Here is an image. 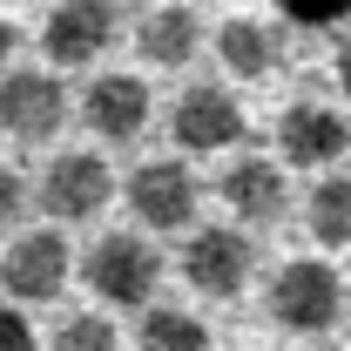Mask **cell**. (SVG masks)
I'll use <instances>...</instances> for the list:
<instances>
[{"instance_id":"obj_17","label":"cell","mask_w":351,"mask_h":351,"mask_svg":"<svg viewBox=\"0 0 351 351\" xmlns=\"http://www.w3.org/2000/svg\"><path fill=\"white\" fill-rule=\"evenodd\" d=\"M54 345H61V351H108V345H115V324L95 317V311H75V317H61Z\"/></svg>"},{"instance_id":"obj_16","label":"cell","mask_w":351,"mask_h":351,"mask_svg":"<svg viewBox=\"0 0 351 351\" xmlns=\"http://www.w3.org/2000/svg\"><path fill=\"white\" fill-rule=\"evenodd\" d=\"M311 237L331 243V250L351 243V176H324L311 189Z\"/></svg>"},{"instance_id":"obj_12","label":"cell","mask_w":351,"mask_h":351,"mask_svg":"<svg viewBox=\"0 0 351 351\" xmlns=\"http://www.w3.org/2000/svg\"><path fill=\"white\" fill-rule=\"evenodd\" d=\"M82 122H88V135H101V142H135L142 122H149V82H135V75H101V82H88Z\"/></svg>"},{"instance_id":"obj_8","label":"cell","mask_w":351,"mask_h":351,"mask_svg":"<svg viewBox=\"0 0 351 351\" xmlns=\"http://www.w3.org/2000/svg\"><path fill=\"white\" fill-rule=\"evenodd\" d=\"M61 122H68V95H61L54 75L14 68V75L0 82V129L14 135V142H47Z\"/></svg>"},{"instance_id":"obj_2","label":"cell","mask_w":351,"mask_h":351,"mask_svg":"<svg viewBox=\"0 0 351 351\" xmlns=\"http://www.w3.org/2000/svg\"><path fill=\"white\" fill-rule=\"evenodd\" d=\"M82 277H88V291H95L101 304L135 311V304H149V298H156V284H162V250H156V243H142L135 230H108V237L88 250Z\"/></svg>"},{"instance_id":"obj_18","label":"cell","mask_w":351,"mask_h":351,"mask_svg":"<svg viewBox=\"0 0 351 351\" xmlns=\"http://www.w3.org/2000/svg\"><path fill=\"white\" fill-rule=\"evenodd\" d=\"M277 14L298 21V27H345V21H351V0H277Z\"/></svg>"},{"instance_id":"obj_15","label":"cell","mask_w":351,"mask_h":351,"mask_svg":"<svg viewBox=\"0 0 351 351\" xmlns=\"http://www.w3.org/2000/svg\"><path fill=\"white\" fill-rule=\"evenodd\" d=\"M135 345H149V351H203V345H210V324L189 317V311L149 304L142 317H135Z\"/></svg>"},{"instance_id":"obj_20","label":"cell","mask_w":351,"mask_h":351,"mask_svg":"<svg viewBox=\"0 0 351 351\" xmlns=\"http://www.w3.org/2000/svg\"><path fill=\"white\" fill-rule=\"evenodd\" d=\"M27 345H34V324L21 311H0V351H27Z\"/></svg>"},{"instance_id":"obj_13","label":"cell","mask_w":351,"mask_h":351,"mask_svg":"<svg viewBox=\"0 0 351 351\" xmlns=\"http://www.w3.org/2000/svg\"><path fill=\"white\" fill-rule=\"evenodd\" d=\"M217 54H223V68H230L237 82H263V75H277V61H284V34H277L270 21H223Z\"/></svg>"},{"instance_id":"obj_21","label":"cell","mask_w":351,"mask_h":351,"mask_svg":"<svg viewBox=\"0 0 351 351\" xmlns=\"http://www.w3.org/2000/svg\"><path fill=\"white\" fill-rule=\"evenodd\" d=\"M338 88L351 95V41H338Z\"/></svg>"},{"instance_id":"obj_22","label":"cell","mask_w":351,"mask_h":351,"mask_svg":"<svg viewBox=\"0 0 351 351\" xmlns=\"http://www.w3.org/2000/svg\"><path fill=\"white\" fill-rule=\"evenodd\" d=\"M14 41H21V34H14V21H0V61L14 54Z\"/></svg>"},{"instance_id":"obj_4","label":"cell","mask_w":351,"mask_h":351,"mask_svg":"<svg viewBox=\"0 0 351 351\" xmlns=\"http://www.w3.org/2000/svg\"><path fill=\"white\" fill-rule=\"evenodd\" d=\"M108 196H115V176L108 162L95 156V149H68V156H54L41 176V210L54 223H88L108 210Z\"/></svg>"},{"instance_id":"obj_7","label":"cell","mask_w":351,"mask_h":351,"mask_svg":"<svg viewBox=\"0 0 351 351\" xmlns=\"http://www.w3.org/2000/svg\"><path fill=\"white\" fill-rule=\"evenodd\" d=\"M169 135L189 149V156H217V149H230V142H243V108H237V95L230 88H182L169 108Z\"/></svg>"},{"instance_id":"obj_5","label":"cell","mask_w":351,"mask_h":351,"mask_svg":"<svg viewBox=\"0 0 351 351\" xmlns=\"http://www.w3.org/2000/svg\"><path fill=\"white\" fill-rule=\"evenodd\" d=\"M115 27H122L115 0H54V14L41 27V47L54 68H88L95 54L115 47Z\"/></svg>"},{"instance_id":"obj_1","label":"cell","mask_w":351,"mask_h":351,"mask_svg":"<svg viewBox=\"0 0 351 351\" xmlns=\"http://www.w3.org/2000/svg\"><path fill=\"white\" fill-rule=\"evenodd\" d=\"M270 317L284 331H298V338L338 331V317H345V277L324 257H291L270 277Z\"/></svg>"},{"instance_id":"obj_11","label":"cell","mask_w":351,"mask_h":351,"mask_svg":"<svg viewBox=\"0 0 351 351\" xmlns=\"http://www.w3.org/2000/svg\"><path fill=\"white\" fill-rule=\"evenodd\" d=\"M217 189H223V203L237 210V223H250V230H270V223L291 210V182H284L277 162H263V156H237Z\"/></svg>"},{"instance_id":"obj_10","label":"cell","mask_w":351,"mask_h":351,"mask_svg":"<svg viewBox=\"0 0 351 351\" xmlns=\"http://www.w3.org/2000/svg\"><path fill=\"white\" fill-rule=\"evenodd\" d=\"M277 149H284V162H298V169H331L351 149V122L338 108H324V101H291V108L277 115Z\"/></svg>"},{"instance_id":"obj_23","label":"cell","mask_w":351,"mask_h":351,"mask_svg":"<svg viewBox=\"0 0 351 351\" xmlns=\"http://www.w3.org/2000/svg\"><path fill=\"white\" fill-rule=\"evenodd\" d=\"M14 7H21V0H14Z\"/></svg>"},{"instance_id":"obj_14","label":"cell","mask_w":351,"mask_h":351,"mask_svg":"<svg viewBox=\"0 0 351 351\" xmlns=\"http://www.w3.org/2000/svg\"><path fill=\"white\" fill-rule=\"evenodd\" d=\"M196 41H203V27H196L189 7H156V14L142 21V34H135V47H142L149 68H182V61L196 54Z\"/></svg>"},{"instance_id":"obj_9","label":"cell","mask_w":351,"mask_h":351,"mask_svg":"<svg viewBox=\"0 0 351 351\" xmlns=\"http://www.w3.org/2000/svg\"><path fill=\"white\" fill-rule=\"evenodd\" d=\"M196 196H203V182L189 176V162H142L129 176V210L149 230H189Z\"/></svg>"},{"instance_id":"obj_3","label":"cell","mask_w":351,"mask_h":351,"mask_svg":"<svg viewBox=\"0 0 351 351\" xmlns=\"http://www.w3.org/2000/svg\"><path fill=\"white\" fill-rule=\"evenodd\" d=\"M250 270H257V243L230 223H203L182 250V284L196 298H243Z\"/></svg>"},{"instance_id":"obj_19","label":"cell","mask_w":351,"mask_h":351,"mask_svg":"<svg viewBox=\"0 0 351 351\" xmlns=\"http://www.w3.org/2000/svg\"><path fill=\"white\" fill-rule=\"evenodd\" d=\"M21 210H27V182H21V169H7V162H0V230H14Z\"/></svg>"},{"instance_id":"obj_6","label":"cell","mask_w":351,"mask_h":351,"mask_svg":"<svg viewBox=\"0 0 351 351\" xmlns=\"http://www.w3.org/2000/svg\"><path fill=\"white\" fill-rule=\"evenodd\" d=\"M61 284H68V237L61 230H27V237L7 243L0 291L14 304H47V298H61Z\"/></svg>"}]
</instances>
